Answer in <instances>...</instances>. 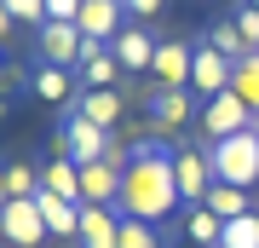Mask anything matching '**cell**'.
Masks as SVG:
<instances>
[{
    "instance_id": "cell-14",
    "label": "cell",
    "mask_w": 259,
    "mask_h": 248,
    "mask_svg": "<svg viewBox=\"0 0 259 248\" xmlns=\"http://www.w3.org/2000/svg\"><path fill=\"white\" fill-rule=\"evenodd\" d=\"M81 202H98V208L121 202V167L115 162H81Z\"/></svg>"
},
{
    "instance_id": "cell-15",
    "label": "cell",
    "mask_w": 259,
    "mask_h": 248,
    "mask_svg": "<svg viewBox=\"0 0 259 248\" xmlns=\"http://www.w3.org/2000/svg\"><path fill=\"white\" fill-rule=\"evenodd\" d=\"M35 208H40V220H47L52 237H64V242L81 237V202H64V196H52V191H35Z\"/></svg>"
},
{
    "instance_id": "cell-17",
    "label": "cell",
    "mask_w": 259,
    "mask_h": 248,
    "mask_svg": "<svg viewBox=\"0 0 259 248\" xmlns=\"http://www.w3.org/2000/svg\"><path fill=\"white\" fill-rule=\"evenodd\" d=\"M40 191L64 196V202H81V162H69V156H52L47 167H40Z\"/></svg>"
},
{
    "instance_id": "cell-28",
    "label": "cell",
    "mask_w": 259,
    "mask_h": 248,
    "mask_svg": "<svg viewBox=\"0 0 259 248\" xmlns=\"http://www.w3.org/2000/svg\"><path fill=\"white\" fill-rule=\"evenodd\" d=\"M87 0H47V23H75Z\"/></svg>"
},
{
    "instance_id": "cell-21",
    "label": "cell",
    "mask_w": 259,
    "mask_h": 248,
    "mask_svg": "<svg viewBox=\"0 0 259 248\" xmlns=\"http://www.w3.org/2000/svg\"><path fill=\"white\" fill-rule=\"evenodd\" d=\"M202 208H213L219 220H242V214H248V191H236V185H219V179H213V191H207Z\"/></svg>"
},
{
    "instance_id": "cell-13",
    "label": "cell",
    "mask_w": 259,
    "mask_h": 248,
    "mask_svg": "<svg viewBox=\"0 0 259 248\" xmlns=\"http://www.w3.org/2000/svg\"><path fill=\"white\" fill-rule=\"evenodd\" d=\"M81 248H121V208H98L81 202Z\"/></svg>"
},
{
    "instance_id": "cell-2",
    "label": "cell",
    "mask_w": 259,
    "mask_h": 248,
    "mask_svg": "<svg viewBox=\"0 0 259 248\" xmlns=\"http://www.w3.org/2000/svg\"><path fill=\"white\" fill-rule=\"evenodd\" d=\"M52 156H69V162H104V156H110V133L69 110L64 121H58V133H52Z\"/></svg>"
},
{
    "instance_id": "cell-16",
    "label": "cell",
    "mask_w": 259,
    "mask_h": 248,
    "mask_svg": "<svg viewBox=\"0 0 259 248\" xmlns=\"http://www.w3.org/2000/svg\"><path fill=\"white\" fill-rule=\"evenodd\" d=\"M75 69H81V81H87V87H115V81H121V64H115V52H110L104 41H87V46H81V64H75Z\"/></svg>"
},
{
    "instance_id": "cell-25",
    "label": "cell",
    "mask_w": 259,
    "mask_h": 248,
    "mask_svg": "<svg viewBox=\"0 0 259 248\" xmlns=\"http://www.w3.org/2000/svg\"><path fill=\"white\" fill-rule=\"evenodd\" d=\"M121 248H161V237H156V225L127 220V214H121Z\"/></svg>"
},
{
    "instance_id": "cell-26",
    "label": "cell",
    "mask_w": 259,
    "mask_h": 248,
    "mask_svg": "<svg viewBox=\"0 0 259 248\" xmlns=\"http://www.w3.org/2000/svg\"><path fill=\"white\" fill-rule=\"evenodd\" d=\"M6 12H12V23H29V29L47 23V0H6Z\"/></svg>"
},
{
    "instance_id": "cell-31",
    "label": "cell",
    "mask_w": 259,
    "mask_h": 248,
    "mask_svg": "<svg viewBox=\"0 0 259 248\" xmlns=\"http://www.w3.org/2000/svg\"><path fill=\"white\" fill-rule=\"evenodd\" d=\"M0 208H6V167H0Z\"/></svg>"
},
{
    "instance_id": "cell-5",
    "label": "cell",
    "mask_w": 259,
    "mask_h": 248,
    "mask_svg": "<svg viewBox=\"0 0 259 248\" xmlns=\"http://www.w3.org/2000/svg\"><path fill=\"white\" fill-rule=\"evenodd\" d=\"M173 185H179V202L202 208L213 191V156L207 150H173Z\"/></svg>"
},
{
    "instance_id": "cell-29",
    "label": "cell",
    "mask_w": 259,
    "mask_h": 248,
    "mask_svg": "<svg viewBox=\"0 0 259 248\" xmlns=\"http://www.w3.org/2000/svg\"><path fill=\"white\" fill-rule=\"evenodd\" d=\"M121 6H127V18H133V23H144V18H156L167 0H121Z\"/></svg>"
},
{
    "instance_id": "cell-6",
    "label": "cell",
    "mask_w": 259,
    "mask_h": 248,
    "mask_svg": "<svg viewBox=\"0 0 259 248\" xmlns=\"http://www.w3.org/2000/svg\"><path fill=\"white\" fill-rule=\"evenodd\" d=\"M0 237H6L12 248H40L52 237L47 220H40V208H35V196H23V202H6L0 208Z\"/></svg>"
},
{
    "instance_id": "cell-33",
    "label": "cell",
    "mask_w": 259,
    "mask_h": 248,
    "mask_svg": "<svg viewBox=\"0 0 259 248\" xmlns=\"http://www.w3.org/2000/svg\"><path fill=\"white\" fill-rule=\"evenodd\" d=\"M253 133H259V116H253Z\"/></svg>"
},
{
    "instance_id": "cell-23",
    "label": "cell",
    "mask_w": 259,
    "mask_h": 248,
    "mask_svg": "<svg viewBox=\"0 0 259 248\" xmlns=\"http://www.w3.org/2000/svg\"><path fill=\"white\" fill-rule=\"evenodd\" d=\"M219 248H259V214L248 208L242 220H225V237H219Z\"/></svg>"
},
{
    "instance_id": "cell-22",
    "label": "cell",
    "mask_w": 259,
    "mask_h": 248,
    "mask_svg": "<svg viewBox=\"0 0 259 248\" xmlns=\"http://www.w3.org/2000/svg\"><path fill=\"white\" fill-rule=\"evenodd\" d=\"M207 46H213V52H225V58H231V64H242V58H248V41H242V29H236L231 18L207 29Z\"/></svg>"
},
{
    "instance_id": "cell-24",
    "label": "cell",
    "mask_w": 259,
    "mask_h": 248,
    "mask_svg": "<svg viewBox=\"0 0 259 248\" xmlns=\"http://www.w3.org/2000/svg\"><path fill=\"white\" fill-rule=\"evenodd\" d=\"M35 191H40V167L12 162L6 167V202H23V196H35Z\"/></svg>"
},
{
    "instance_id": "cell-1",
    "label": "cell",
    "mask_w": 259,
    "mask_h": 248,
    "mask_svg": "<svg viewBox=\"0 0 259 248\" xmlns=\"http://www.w3.org/2000/svg\"><path fill=\"white\" fill-rule=\"evenodd\" d=\"M207 156H213V179L219 185H236V191H253L259 185V133L253 127L207 145Z\"/></svg>"
},
{
    "instance_id": "cell-10",
    "label": "cell",
    "mask_w": 259,
    "mask_h": 248,
    "mask_svg": "<svg viewBox=\"0 0 259 248\" xmlns=\"http://www.w3.org/2000/svg\"><path fill=\"white\" fill-rule=\"evenodd\" d=\"M127 23H133V18H127V6H121V0H87L81 18H75V29H81L87 41H104V46H110Z\"/></svg>"
},
{
    "instance_id": "cell-30",
    "label": "cell",
    "mask_w": 259,
    "mask_h": 248,
    "mask_svg": "<svg viewBox=\"0 0 259 248\" xmlns=\"http://www.w3.org/2000/svg\"><path fill=\"white\" fill-rule=\"evenodd\" d=\"M0 35H12V12H6V0H0Z\"/></svg>"
},
{
    "instance_id": "cell-7",
    "label": "cell",
    "mask_w": 259,
    "mask_h": 248,
    "mask_svg": "<svg viewBox=\"0 0 259 248\" xmlns=\"http://www.w3.org/2000/svg\"><path fill=\"white\" fill-rule=\"evenodd\" d=\"M190 110H196V92H156L150 87V98H144V121H150V133H179L190 121Z\"/></svg>"
},
{
    "instance_id": "cell-20",
    "label": "cell",
    "mask_w": 259,
    "mask_h": 248,
    "mask_svg": "<svg viewBox=\"0 0 259 248\" xmlns=\"http://www.w3.org/2000/svg\"><path fill=\"white\" fill-rule=\"evenodd\" d=\"M231 92H236V98H242V104H248V110L259 116V52H248V58H242V64L231 69Z\"/></svg>"
},
{
    "instance_id": "cell-8",
    "label": "cell",
    "mask_w": 259,
    "mask_h": 248,
    "mask_svg": "<svg viewBox=\"0 0 259 248\" xmlns=\"http://www.w3.org/2000/svg\"><path fill=\"white\" fill-rule=\"evenodd\" d=\"M231 69H236L231 58L213 52V46L202 41V46H196V64H190V92H196L202 104H207V98H219V92L231 87Z\"/></svg>"
},
{
    "instance_id": "cell-19",
    "label": "cell",
    "mask_w": 259,
    "mask_h": 248,
    "mask_svg": "<svg viewBox=\"0 0 259 248\" xmlns=\"http://www.w3.org/2000/svg\"><path fill=\"white\" fill-rule=\"evenodd\" d=\"M219 237H225V220L213 208H190L185 214V242H196V248H219Z\"/></svg>"
},
{
    "instance_id": "cell-4",
    "label": "cell",
    "mask_w": 259,
    "mask_h": 248,
    "mask_svg": "<svg viewBox=\"0 0 259 248\" xmlns=\"http://www.w3.org/2000/svg\"><path fill=\"white\" fill-rule=\"evenodd\" d=\"M248 127H253V110L236 98L231 87H225L219 98L202 104V133H207V145H219V138H231V133H248Z\"/></svg>"
},
{
    "instance_id": "cell-12",
    "label": "cell",
    "mask_w": 259,
    "mask_h": 248,
    "mask_svg": "<svg viewBox=\"0 0 259 248\" xmlns=\"http://www.w3.org/2000/svg\"><path fill=\"white\" fill-rule=\"evenodd\" d=\"M110 52H115L121 75H150V58H156V41H150V29H144V23H127V29H121V35L110 41Z\"/></svg>"
},
{
    "instance_id": "cell-11",
    "label": "cell",
    "mask_w": 259,
    "mask_h": 248,
    "mask_svg": "<svg viewBox=\"0 0 259 248\" xmlns=\"http://www.w3.org/2000/svg\"><path fill=\"white\" fill-rule=\"evenodd\" d=\"M75 116H87L93 127L115 133V127H121V116H127V98H121V87H87L81 98H75Z\"/></svg>"
},
{
    "instance_id": "cell-3",
    "label": "cell",
    "mask_w": 259,
    "mask_h": 248,
    "mask_svg": "<svg viewBox=\"0 0 259 248\" xmlns=\"http://www.w3.org/2000/svg\"><path fill=\"white\" fill-rule=\"evenodd\" d=\"M190 64H196V52H190L185 41H156L150 87H156V92H190Z\"/></svg>"
},
{
    "instance_id": "cell-32",
    "label": "cell",
    "mask_w": 259,
    "mask_h": 248,
    "mask_svg": "<svg viewBox=\"0 0 259 248\" xmlns=\"http://www.w3.org/2000/svg\"><path fill=\"white\" fill-rule=\"evenodd\" d=\"M248 6H253V12H259V0H248Z\"/></svg>"
},
{
    "instance_id": "cell-9",
    "label": "cell",
    "mask_w": 259,
    "mask_h": 248,
    "mask_svg": "<svg viewBox=\"0 0 259 248\" xmlns=\"http://www.w3.org/2000/svg\"><path fill=\"white\" fill-rule=\"evenodd\" d=\"M35 46H40V58H47V64L75 69V64H81V46H87V35H81L75 23H40V29H35Z\"/></svg>"
},
{
    "instance_id": "cell-34",
    "label": "cell",
    "mask_w": 259,
    "mask_h": 248,
    "mask_svg": "<svg viewBox=\"0 0 259 248\" xmlns=\"http://www.w3.org/2000/svg\"><path fill=\"white\" fill-rule=\"evenodd\" d=\"M185 248H196V242H185Z\"/></svg>"
},
{
    "instance_id": "cell-18",
    "label": "cell",
    "mask_w": 259,
    "mask_h": 248,
    "mask_svg": "<svg viewBox=\"0 0 259 248\" xmlns=\"http://www.w3.org/2000/svg\"><path fill=\"white\" fill-rule=\"evenodd\" d=\"M29 92H35V98H47V104H69V98H75V81H69V69L40 64L35 75H29Z\"/></svg>"
},
{
    "instance_id": "cell-27",
    "label": "cell",
    "mask_w": 259,
    "mask_h": 248,
    "mask_svg": "<svg viewBox=\"0 0 259 248\" xmlns=\"http://www.w3.org/2000/svg\"><path fill=\"white\" fill-rule=\"evenodd\" d=\"M236 29H242V41H248V52H259V12L253 6H236V18H231Z\"/></svg>"
}]
</instances>
